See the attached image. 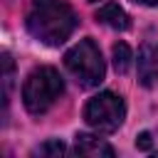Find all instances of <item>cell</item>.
Masks as SVG:
<instances>
[{
  "label": "cell",
  "instance_id": "6da1fadb",
  "mask_svg": "<svg viewBox=\"0 0 158 158\" xmlns=\"http://www.w3.org/2000/svg\"><path fill=\"white\" fill-rule=\"evenodd\" d=\"M77 12L64 0H32L27 10V30L47 47L64 44L77 30Z\"/></svg>",
  "mask_w": 158,
  "mask_h": 158
},
{
  "label": "cell",
  "instance_id": "7a4b0ae2",
  "mask_svg": "<svg viewBox=\"0 0 158 158\" xmlns=\"http://www.w3.org/2000/svg\"><path fill=\"white\" fill-rule=\"evenodd\" d=\"M64 91V81L57 69L52 67H37L30 72L22 86V104L30 114L40 116L44 114Z\"/></svg>",
  "mask_w": 158,
  "mask_h": 158
},
{
  "label": "cell",
  "instance_id": "3957f363",
  "mask_svg": "<svg viewBox=\"0 0 158 158\" xmlns=\"http://www.w3.org/2000/svg\"><path fill=\"white\" fill-rule=\"evenodd\" d=\"M64 67L69 69V74L77 79L79 86L91 89L99 86L104 81L106 67L101 59L99 47L94 44V40H81L79 44H74L67 54H64Z\"/></svg>",
  "mask_w": 158,
  "mask_h": 158
},
{
  "label": "cell",
  "instance_id": "277c9868",
  "mask_svg": "<svg viewBox=\"0 0 158 158\" xmlns=\"http://www.w3.org/2000/svg\"><path fill=\"white\" fill-rule=\"evenodd\" d=\"M123 118H126L123 99L116 96L114 91H101L84 106V121L99 133H114L123 123Z\"/></svg>",
  "mask_w": 158,
  "mask_h": 158
},
{
  "label": "cell",
  "instance_id": "5b68a950",
  "mask_svg": "<svg viewBox=\"0 0 158 158\" xmlns=\"http://www.w3.org/2000/svg\"><path fill=\"white\" fill-rule=\"evenodd\" d=\"M138 79L143 86H153L158 79V42H146L138 52Z\"/></svg>",
  "mask_w": 158,
  "mask_h": 158
},
{
  "label": "cell",
  "instance_id": "8992f818",
  "mask_svg": "<svg viewBox=\"0 0 158 158\" xmlns=\"http://www.w3.org/2000/svg\"><path fill=\"white\" fill-rule=\"evenodd\" d=\"M74 153L77 156H86V158H111L114 156V148L99 138V136H91V133H77L74 136Z\"/></svg>",
  "mask_w": 158,
  "mask_h": 158
},
{
  "label": "cell",
  "instance_id": "52a82bcc",
  "mask_svg": "<svg viewBox=\"0 0 158 158\" xmlns=\"http://www.w3.org/2000/svg\"><path fill=\"white\" fill-rule=\"evenodd\" d=\"M96 20L99 22H104L106 27H111V30H128L131 27V17L123 12V7H118L116 2H104L99 10H96Z\"/></svg>",
  "mask_w": 158,
  "mask_h": 158
},
{
  "label": "cell",
  "instance_id": "ba28073f",
  "mask_svg": "<svg viewBox=\"0 0 158 158\" xmlns=\"http://www.w3.org/2000/svg\"><path fill=\"white\" fill-rule=\"evenodd\" d=\"M111 57H114V69L118 74H126L128 67H131V59H133L131 57V47L126 42H116L114 49H111Z\"/></svg>",
  "mask_w": 158,
  "mask_h": 158
},
{
  "label": "cell",
  "instance_id": "9c48e42d",
  "mask_svg": "<svg viewBox=\"0 0 158 158\" xmlns=\"http://www.w3.org/2000/svg\"><path fill=\"white\" fill-rule=\"evenodd\" d=\"M2 84H5V91H2V101H5V106H7V101H10V89H12V59H10V54H2Z\"/></svg>",
  "mask_w": 158,
  "mask_h": 158
},
{
  "label": "cell",
  "instance_id": "30bf717a",
  "mask_svg": "<svg viewBox=\"0 0 158 158\" xmlns=\"http://www.w3.org/2000/svg\"><path fill=\"white\" fill-rule=\"evenodd\" d=\"M64 153H69V148L62 143V141H47V143H42L37 151H35V156H64Z\"/></svg>",
  "mask_w": 158,
  "mask_h": 158
},
{
  "label": "cell",
  "instance_id": "8fae6325",
  "mask_svg": "<svg viewBox=\"0 0 158 158\" xmlns=\"http://www.w3.org/2000/svg\"><path fill=\"white\" fill-rule=\"evenodd\" d=\"M136 148L138 151H153L156 148V138H153V131H143L136 136Z\"/></svg>",
  "mask_w": 158,
  "mask_h": 158
},
{
  "label": "cell",
  "instance_id": "7c38bea8",
  "mask_svg": "<svg viewBox=\"0 0 158 158\" xmlns=\"http://www.w3.org/2000/svg\"><path fill=\"white\" fill-rule=\"evenodd\" d=\"M133 2H138V5H158V0H133Z\"/></svg>",
  "mask_w": 158,
  "mask_h": 158
},
{
  "label": "cell",
  "instance_id": "4fadbf2b",
  "mask_svg": "<svg viewBox=\"0 0 158 158\" xmlns=\"http://www.w3.org/2000/svg\"><path fill=\"white\" fill-rule=\"evenodd\" d=\"M153 138H156V148H153V151H156V153H158V128H156V131H153Z\"/></svg>",
  "mask_w": 158,
  "mask_h": 158
},
{
  "label": "cell",
  "instance_id": "5bb4252c",
  "mask_svg": "<svg viewBox=\"0 0 158 158\" xmlns=\"http://www.w3.org/2000/svg\"><path fill=\"white\" fill-rule=\"evenodd\" d=\"M89 2H99V0H89Z\"/></svg>",
  "mask_w": 158,
  "mask_h": 158
}]
</instances>
